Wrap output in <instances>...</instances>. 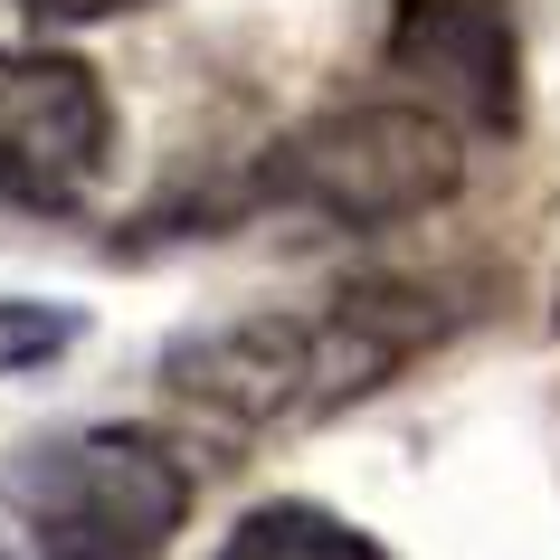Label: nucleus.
Here are the masks:
<instances>
[{
    "instance_id": "nucleus-1",
    "label": "nucleus",
    "mask_w": 560,
    "mask_h": 560,
    "mask_svg": "<svg viewBox=\"0 0 560 560\" xmlns=\"http://www.w3.org/2000/svg\"><path fill=\"white\" fill-rule=\"evenodd\" d=\"M38 560H162L190 523V466L143 428H67L0 466Z\"/></svg>"
},
{
    "instance_id": "nucleus-5",
    "label": "nucleus",
    "mask_w": 560,
    "mask_h": 560,
    "mask_svg": "<svg viewBox=\"0 0 560 560\" xmlns=\"http://www.w3.org/2000/svg\"><path fill=\"white\" fill-rule=\"evenodd\" d=\"M219 560H389L381 541L324 503H257L247 523L219 541Z\"/></svg>"
},
{
    "instance_id": "nucleus-7",
    "label": "nucleus",
    "mask_w": 560,
    "mask_h": 560,
    "mask_svg": "<svg viewBox=\"0 0 560 560\" xmlns=\"http://www.w3.org/2000/svg\"><path fill=\"white\" fill-rule=\"evenodd\" d=\"M115 10H143V0H30L38 30H86V20H115Z\"/></svg>"
},
{
    "instance_id": "nucleus-4",
    "label": "nucleus",
    "mask_w": 560,
    "mask_h": 560,
    "mask_svg": "<svg viewBox=\"0 0 560 560\" xmlns=\"http://www.w3.org/2000/svg\"><path fill=\"white\" fill-rule=\"evenodd\" d=\"M389 77H409L446 124H513V20H503V0H399Z\"/></svg>"
},
{
    "instance_id": "nucleus-2",
    "label": "nucleus",
    "mask_w": 560,
    "mask_h": 560,
    "mask_svg": "<svg viewBox=\"0 0 560 560\" xmlns=\"http://www.w3.org/2000/svg\"><path fill=\"white\" fill-rule=\"evenodd\" d=\"M456 172H466L456 124L438 105L381 95V105H332L304 133H285L266 162V190L332 229H399V219H428L456 190Z\"/></svg>"
},
{
    "instance_id": "nucleus-6",
    "label": "nucleus",
    "mask_w": 560,
    "mask_h": 560,
    "mask_svg": "<svg viewBox=\"0 0 560 560\" xmlns=\"http://www.w3.org/2000/svg\"><path fill=\"white\" fill-rule=\"evenodd\" d=\"M77 332H86V314H77V304L0 295V381H20V371H38V361H58Z\"/></svg>"
},
{
    "instance_id": "nucleus-3",
    "label": "nucleus",
    "mask_w": 560,
    "mask_h": 560,
    "mask_svg": "<svg viewBox=\"0 0 560 560\" xmlns=\"http://www.w3.org/2000/svg\"><path fill=\"white\" fill-rule=\"evenodd\" d=\"M115 162V105L67 48H0V190L30 209H77Z\"/></svg>"
}]
</instances>
